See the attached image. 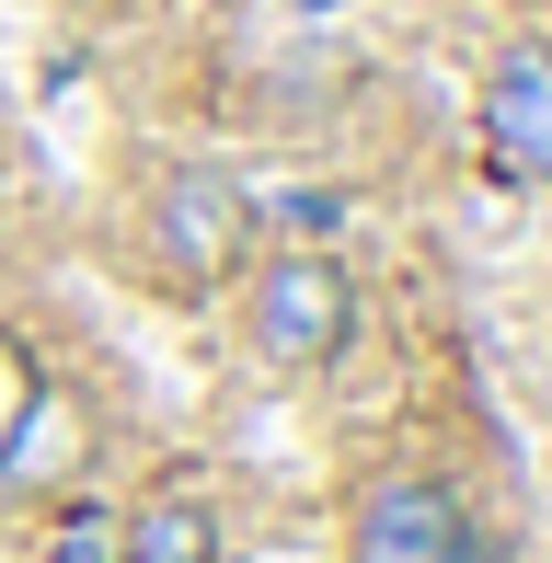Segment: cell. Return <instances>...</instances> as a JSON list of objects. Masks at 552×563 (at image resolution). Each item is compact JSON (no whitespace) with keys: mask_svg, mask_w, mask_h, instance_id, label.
<instances>
[{"mask_svg":"<svg viewBox=\"0 0 552 563\" xmlns=\"http://www.w3.org/2000/svg\"><path fill=\"white\" fill-rule=\"evenodd\" d=\"M35 402H46V368H35V345H23V334H0V460L23 449Z\"/></svg>","mask_w":552,"mask_h":563,"instance_id":"cell-6","label":"cell"},{"mask_svg":"<svg viewBox=\"0 0 552 563\" xmlns=\"http://www.w3.org/2000/svg\"><path fill=\"white\" fill-rule=\"evenodd\" d=\"M484 139L507 173H530V185H552V46L518 35L507 58L484 69Z\"/></svg>","mask_w":552,"mask_h":563,"instance_id":"cell-4","label":"cell"},{"mask_svg":"<svg viewBox=\"0 0 552 563\" xmlns=\"http://www.w3.org/2000/svg\"><path fill=\"white\" fill-rule=\"evenodd\" d=\"M345 563H507L438 472H380L345 506Z\"/></svg>","mask_w":552,"mask_h":563,"instance_id":"cell-3","label":"cell"},{"mask_svg":"<svg viewBox=\"0 0 552 563\" xmlns=\"http://www.w3.org/2000/svg\"><path fill=\"white\" fill-rule=\"evenodd\" d=\"M150 253H162L173 288H231V276L254 265V196H242V173L173 162L162 185H150Z\"/></svg>","mask_w":552,"mask_h":563,"instance_id":"cell-2","label":"cell"},{"mask_svg":"<svg viewBox=\"0 0 552 563\" xmlns=\"http://www.w3.org/2000/svg\"><path fill=\"white\" fill-rule=\"evenodd\" d=\"M58 563H115V518H104V506H69V529H58Z\"/></svg>","mask_w":552,"mask_h":563,"instance_id":"cell-7","label":"cell"},{"mask_svg":"<svg viewBox=\"0 0 552 563\" xmlns=\"http://www.w3.org/2000/svg\"><path fill=\"white\" fill-rule=\"evenodd\" d=\"M219 552H231V529H219V506L196 495V483L139 495L128 529H115V563H219Z\"/></svg>","mask_w":552,"mask_h":563,"instance_id":"cell-5","label":"cell"},{"mask_svg":"<svg viewBox=\"0 0 552 563\" xmlns=\"http://www.w3.org/2000/svg\"><path fill=\"white\" fill-rule=\"evenodd\" d=\"M242 334H254L265 368H334L357 345V276L334 265L322 242H288L265 265H242Z\"/></svg>","mask_w":552,"mask_h":563,"instance_id":"cell-1","label":"cell"}]
</instances>
